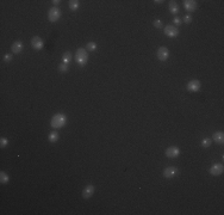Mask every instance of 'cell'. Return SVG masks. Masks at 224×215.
I'll list each match as a JSON object with an SVG mask.
<instances>
[{
    "label": "cell",
    "mask_w": 224,
    "mask_h": 215,
    "mask_svg": "<svg viewBox=\"0 0 224 215\" xmlns=\"http://www.w3.org/2000/svg\"><path fill=\"white\" fill-rule=\"evenodd\" d=\"M66 122H67V117H66V115L65 114H61V113H58V114H55L53 117H51V127L54 129H57V128H62L65 124H66Z\"/></svg>",
    "instance_id": "obj_1"
},
{
    "label": "cell",
    "mask_w": 224,
    "mask_h": 215,
    "mask_svg": "<svg viewBox=\"0 0 224 215\" xmlns=\"http://www.w3.org/2000/svg\"><path fill=\"white\" fill-rule=\"evenodd\" d=\"M75 61L78 65L80 66H85L88 61V53L87 50L84 48H79L76 52H75Z\"/></svg>",
    "instance_id": "obj_2"
},
{
    "label": "cell",
    "mask_w": 224,
    "mask_h": 215,
    "mask_svg": "<svg viewBox=\"0 0 224 215\" xmlns=\"http://www.w3.org/2000/svg\"><path fill=\"white\" fill-rule=\"evenodd\" d=\"M163 32L167 37H170V38H174V37L179 36V29L174 27V25H170V24H168L163 28Z\"/></svg>",
    "instance_id": "obj_3"
},
{
    "label": "cell",
    "mask_w": 224,
    "mask_h": 215,
    "mask_svg": "<svg viewBox=\"0 0 224 215\" xmlns=\"http://www.w3.org/2000/svg\"><path fill=\"white\" fill-rule=\"evenodd\" d=\"M61 10L60 9H57V7H53V9H50L49 10V12H48V19H49V22H51V23H55L57 22L60 18H61Z\"/></svg>",
    "instance_id": "obj_4"
},
{
    "label": "cell",
    "mask_w": 224,
    "mask_h": 215,
    "mask_svg": "<svg viewBox=\"0 0 224 215\" xmlns=\"http://www.w3.org/2000/svg\"><path fill=\"white\" fill-rule=\"evenodd\" d=\"M31 45L35 50H41L43 47H44V42L40 36H33L31 38Z\"/></svg>",
    "instance_id": "obj_5"
},
{
    "label": "cell",
    "mask_w": 224,
    "mask_h": 215,
    "mask_svg": "<svg viewBox=\"0 0 224 215\" xmlns=\"http://www.w3.org/2000/svg\"><path fill=\"white\" fill-rule=\"evenodd\" d=\"M163 177L167 178V179H170V178H174L177 174H178V169L174 167V166H169V167H166L163 172H162Z\"/></svg>",
    "instance_id": "obj_6"
},
{
    "label": "cell",
    "mask_w": 224,
    "mask_h": 215,
    "mask_svg": "<svg viewBox=\"0 0 224 215\" xmlns=\"http://www.w3.org/2000/svg\"><path fill=\"white\" fill-rule=\"evenodd\" d=\"M157 59L160 61H166L168 57H169V50H168L167 47H160L157 49Z\"/></svg>",
    "instance_id": "obj_7"
},
{
    "label": "cell",
    "mask_w": 224,
    "mask_h": 215,
    "mask_svg": "<svg viewBox=\"0 0 224 215\" xmlns=\"http://www.w3.org/2000/svg\"><path fill=\"white\" fill-rule=\"evenodd\" d=\"M223 171L224 166L222 164H213L210 167V170H209L210 174H212V176H221L223 173Z\"/></svg>",
    "instance_id": "obj_8"
},
{
    "label": "cell",
    "mask_w": 224,
    "mask_h": 215,
    "mask_svg": "<svg viewBox=\"0 0 224 215\" xmlns=\"http://www.w3.org/2000/svg\"><path fill=\"white\" fill-rule=\"evenodd\" d=\"M184 6L185 9L188 11V12H192V11H196L197 7H198V4H197L196 0H184Z\"/></svg>",
    "instance_id": "obj_9"
},
{
    "label": "cell",
    "mask_w": 224,
    "mask_h": 215,
    "mask_svg": "<svg viewBox=\"0 0 224 215\" xmlns=\"http://www.w3.org/2000/svg\"><path fill=\"white\" fill-rule=\"evenodd\" d=\"M200 86H201V84L199 80H191L187 84V90L190 92H198L200 90Z\"/></svg>",
    "instance_id": "obj_10"
},
{
    "label": "cell",
    "mask_w": 224,
    "mask_h": 215,
    "mask_svg": "<svg viewBox=\"0 0 224 215\" xmlns=\"http://www.w3.org/2000/svg\"><path fill=\"white\" fill-rule=\"evenodd\" d=\"M180 154V149L178 148V147H175V146H173V147H169L166 149V157L170 158V159H174V158H177L178 156Z\"/></svg>",
    "instance_id": "obj_11"
},
{
    "label": "cell",
    "mask_w": 224,
    "mask_h": 215,
    "mask_svg": "<svg viewBox=\"0 0 224 215\" xmlns=\"http://www.w3.org/2000/svg\"><path fill=\"white\" fill-rule=\"evenodd\" d=\"M94 185H92V184H88L87 186H85L84 190H82V197L84 199H89V197H92L93 196V194H94Z\"/></svg>",
    "instance_id": "obj_12"
},
{
    "label": "cell",
    "mask_w": 224,
    "mask_h": 215,
    "mask_svg": "<svg viewBox=\"0 0 224 215\" xmlns=\"http://www.w3.org/2000/svg\"><path fill=\"white\" fill-rule=\"evenodd\" d=\"M212 140L216 143H218V145H222L224 142V133L223 131H216V133H213Z\"/></svg>",
    "instance_id": "obj_13"
},
{
    "label": "cell",
    "mask_w": 224,
    "mask_h": 215,
    "mask_svg": "<svg viewBox=\"0 0 224 215\" xmlns=\"http://www.w3.org/2000/svg\"><path fill=\"white\" fill-rule=\"evenodd\" d=\"M23 42L22 41H16V42L12 44V47H11V50H12V53L13 54H19V53H22V50H23Z\"/></svg>",
    "instance_id": "obj_14"
},
{
    "label": "cell",
    "mask_w": 224,
    "mask_h": 215,
    "mask_svg": "<svg viewBox=\"0 0 224 215\" xmlns=\"http://www.w3.org/2000/svg\"><path fill=\"white\" fill-rule=\"evenodd\" d=\"M168 10H169V12H170V13H173V14L178 13V12H179V5L177 4V1H174V0L169 1Z\"/></svg>",
    "instance_id": "obj_15"
},
{
    "label": "cell",
    "mask_w": 224,
    "mask_h": 215,
    "mask_svg": "<svg viewBox=\"0 0 224 215\" xmlns=\"http://www.w3.org/2000/svg\"><path fill=\"white\" fill-rule=\"evenodd\" d=\"M72 59H73V55H72V53L70 52H66L63 55H62V62L63 63H69L70 61H72Z\"/></svg>",
    "instance_id": "obj_16"
},
{
    "label": "cell",
    "mask_w": 224,
    "mask_h": 215,
    "mask_svg": "<svg viewBox=\"0 0 224 215\" xmlns=\"http://www.w3.org/2000/svg\"><path fill=\"white\" fill-rule=\"evenodd\" d=\"M9 181H10V177H9V174H7V173H6L5 171L0 172V183H1V184H6Z\"/></svg>",
    "instance_id": "obj_17"
},
{
    "label": "cell",
    "mask_w": 224,
    "mask_h": 215,
    "mask_svg": "<svg viewBox=\"0 0 224 215\" xmlns=\"http://www.w3.org/2000/svg\"><path fill=\"white\" fill-rule=\"evenodd\" d=\"M58 136H60V135H58V133L54 130V131H51V133L49 134V136H48V140H49L50 142H56V141L58 140Z\"/></svg>",
    "instance_id": "obj_18"
},
{
    "label": "cell",
    "mask_w": 224,
    "mask_h": 215,
    "mask_svg": "<svg viewBox=\"0 0 224 215\" xmlns=\"http://www.w3.org/2000/svg\"><path fill=\"white\" fill-rule=\"evenodd\" d=\"M79 5H80L79 0H70L69 1V9L72 11H76L79 9Z\"/></svg>",
    "instance_id": "obj_19"
},
{
    "label": "cell",
    "mask_w": 224,
    "mask_h": 215,
    "mask_svg": "<svg viewBox=\"0 0 224 215\" xmlns=\"http://www.w3.org/2000/svg\"><path fill=\"white\" fill-rule=\"evenodd\" d=\"M97 49V43L94 42H88L86 44V50H89V52H94Z\"/></svg>",
    "instance_id": "obj_20"
},
{
    "label": "cell",
    "mask_w": 224,
    "mask_h": 215,
    "mask_svg": "<svg viewBox=\"0 0 224 215\" xmlns=\"http://www.w3.org/2000/svg\"><path fill=\"white\" fill-rule=\"evenodd\" d=\"M211 142H212V140H211V139L205 138V139H203V140H201V146H203L204 148H206V147H210Z\"/></svg>",
    "instance_id": "obj_21"
},
{
    "label": "cell",
    "mask_w": 224,
    "mask_h": 215,
    "mask_svg": "<svg viewBox=\"0 0 224 215\" xmlns=\"http://www.w3.org/2000/svg\"><path fill=\"white\" fill-rule=\"evenodd\" d=\"M58 71L61 72V73H66V72H68V65L62 62V63L58 66Z\"/></svg>",
    "instance_id": "obj_22"
},
{
    "label": "cell",
    "mask_w": 224,
    "mask_h": 215,
    "mask_svg": "<svg viewBox=\"0 0 224 215\" xmlns=\"http://www.w3.org/2000/svg\"><path fill=\"white\" fill-rule=\"evenodd\" d=\"M154 27L156 29H161L162 27H163V24H162V20H160V19H156V20H154Z\"/></svg>",
    "instance_id": "obj_23"
},
{
    "label": "cell",
    "mask_w": 224,
    "mask_h": 215,
    "mask_svg": "<svg viewBox=\"0 0 224 215\" xmlns=\"http://www.w3.org/2000/svg\"><path fill=\"white\" fill-rule=\"evenodd\" d=\"M173 23H174V27H178V25H181L182 24V20L179 18V17H174V19H173Z\"/></svg>",
    "instance_id": "obj_24"
},
{
    "label": "cell",
    "mask_w": 224,
    "mask_h": 215,
    "mask_svg": "<svg viewBox=\"0 0 224 215\" xmlns=\"http://www.w3.org/2000/svg\"><path fill=\"white\" fill-rule=\"evenodd\" d=\"M191 22H192V16H191V14H186V16L184 17V23L190 24Z\"/></svg>",
    "instance_id": "obj_25"
},
{
    "label": "cell",
    "mask_w": 224,
    "mask_h": 215,
    "mask_svg": "<svg viewBox=\"0 0 224 215\" xmlns=\"http://www.w3.org/2000/svg\"><path fill=\"white\" fill-rule=\"evenodd\" d=\"M7 145H9V140H7V139H5V138H1V139H0V146H1L2 148L6 147Z\"/></svg>",
    "instance_id": "obj_26"
},
{
    "label": "cell",
    "mask_w": 224,
    "mask_h": 215,
    "mask_svg": "<svg viewBox=\"0 0 224 215\" xmlns=\"http://www.w3.org/2000/svg\"><path fill=\"white\" fill-rule=\"evenodd\" d=\"M12 59H13V55H12V54H5V56H4V61H5V62H11V61H12Z\"/></svg>",
    "instance_id": "obj_27"
},
{
    "label": "cell",
    "mask_w": 224,
    "mask_h": 215,
    "mask_svg": "<svg viewBox=\"0 0 224 215\" xmlns=\"http://www.w3.org/2000/svg\"><path fill=\"white\" fill-rule=\"evenodd\" d=\"M60 2H61V1H60V0H54V1H53V4H54V5H58V4H60Z\"/></svg>",
    "instance_id": "obj_28"
},
{
    "label": "cell",
    "mask_w": 224,
    "mask_h": 215,
    "mask_svg": "<svg viewBox=\"0 0 224 215\" xmlns=\"http://www.w3.org/2000/svg\"><path fill=\"white\" fill-rule=\"evenodd\" d=\"M154 2L155 4H162V2H163V0H160V1H159V0H155Z\"/></svg>",
    "instance_id": "obj_29"
}]
</instances>
